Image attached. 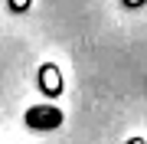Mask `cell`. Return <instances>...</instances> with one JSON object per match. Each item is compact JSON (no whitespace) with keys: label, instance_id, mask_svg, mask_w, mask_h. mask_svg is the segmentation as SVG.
Instances as JSON below:
<instances>
[{"label":"cell","instance_id":"1","mask_svg":"<svg viewBox=\"0 0 147 144\" xmlns=\"http://www.w3.org/2000/svg\"><path fill=\"white\" fill-rule=\"evenodd\" d=\"M26 124L36 131H53L62 124V112L59 108H30L26 112Z\"/></svg>","mask_w":147,"mask_h":144}]
</instances>
